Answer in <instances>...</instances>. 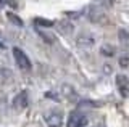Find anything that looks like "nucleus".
<instances>
[{
	"label": "nucleus",
	"mask_w": 129,
	"mask_h": 127,
	"mask_svg": "<svg viewBox=\"0 0 129 127\" xmlns=\"http://www.w3.org/2000/svg\"><path fill=\"white\" fill-rule=\"evenodd\" d=\"M13 56H15L16 65L19 66V69H21V71H26V73H29V71L32 69L31 59L27 58V55L24 53L21 48H18V47H13Z\"/></svg>",
	"instance_id": "nucleus-1"
},
{
	"label": "nucleus",
	"mask_w": 129,
	"mask_h": 127,
	"mask_svg": "<svg viewBox=\"0 0 129 127\" xmlns=\"http://www.w3.org/2000/svg\"><path fill=\"white\" fill-rule=\"evenodd\" d=\"M87 124V116L82 111H73L68 117L66 127H86Z\"/></svg>",
	"instance_id": "nucleus-2"
},
{
	"label": "nucleus",
	"mask_w": 129,
	"mask_h": 127,
	"mask_svg": "<svg viewBox=\"0 0 129 127\" xmlns=\"http://www.w3.org/2000/svg\"><path fill=\"white\" fill-rule=\"evenodd\" d=\"M89 19L92 23H97V24H108V18L107 15L103 13V10L97 8V7H92L89 10Z\"/></svg>",
	"instance_id": "nucleus-3"
},
{
	"label": "nucleus",
	"mask_w": 129,
	"mask_h": 127,
	"mask_svg": "<svg viewBox=\"0 0 129 127\" xmlns=\"http://www.w3.org/2000/svg\"><path fill=\"white\" fill-rule=\"evenodd\" d=\"M115 82H116V87H118L119 93L123 97H129V79L126 76H123V74H118Z\"/></svg>",
	"instance_id": "nucleus-4"
},
{
	"label": "nucleus",
	"mask_w": 129,
	"mask_h": 127,
	"mask_svg": "<svg viewBox=\"0 0 129 127\" xmlns=\"http://www.w3.org/2000/svg\"><path fill=\"white\" fill-rule=\"evenodd\" d=\"M27 105H29V100H27V92H19L16 97L13 98V108L15 109H26Z\"/></svg>",
	"instance_id": "nucleus-5"
},
{
	"label": "nucleus",
	"mask_w": 129,
	"mask_h": 127,
	"mask_svg": "<svg viewBox=\"0 0 129 127\" xmlns=\"http://www.w3.org/2000/svg\"><path fill=\"white\" fill-rule=\"evenodd\" d=\"M45 122L48 124V127H61L63 117L58 113H48V114H45Z\"/></svg>",
	"instance_id": "nucleus-6"
},
{
	"label": "nucleus",
	"mask_w": 129,
	"mask_h": 127,
	"mask_svg": "<svg viewBox=\"0 0 129 127\" xmlns=\"http://www.w3.org/2000/svg\"><path fill=\"white\" fill-rule=\"evenodd\" d=\"M94 39H92L90 37V35H86V34H82V35H79V37H78V45H81V47H86V48H87V47H92V45H94Z\"/></svg>",
	"instance_id": "nucleus-7"
},
{
	"label": "nucleus",
	"mask_w": 129,
	"mask_h": 127,
	"mask_svg": "<svg viewBox=\"0 0 129 127\" xmlns=\"http://www.w3.org/2000/svg\"><path fill=\"white\" fill-rule=\"evenodd\" d=\"M58 29H60V32L71 34L73 32V24H71L70 21H60L58 23Z\"/></svg>",
	"instance_id": "nucleus-8"
},
{
	"label": "nucleus",
	"mask_w": 129,
	"mask_h": 127,
	"mask_svg": "<svg viewBox=\"0 0 129 127\" xmlns=\"http://www.w3.org/2000/svg\"><path fill=\"white\" fill-rule=\"evenodd\" d=\"M7 18L10 19V21L13 23V24H16V26H23V24H24V23H23V19L19 18V16H16L15 13H11V11H8V13H7Z\"/></svg>",
	"instance_id": "nucleus-9"
},
{
	"label": "nucleus",
	"mask_w": 129,
	"mask_h": 127,
	"mask_svg": "<svg viewBox=\"0 0 129 127\" xmlns=\"http://www.w3.org/2000/svg\"><path fill=\"white\" fill-rule=\"evenodd\" d=\"M39 35H40V37H42L47 43H55V42H56V37H55V35H52V34H48V32L39 31Z\"/></svg>",
	"instance_id": "nucleus-10"
},
{
	"label": "nucleus",
	"mask_w": 129,
	"mask_h": 127,
	"mask_svg": "<svg viewBox=\"0 0 129 127\" xmlns=\"http://www.w3.org/2000/svg\"><path fill=\"white\" fill-rule=\"evenodd\" d=\"M34 23H36L37 26H45V27H52V26L55 24L53 21H50V19H45V18H36Z\"/></svg>",
	"instance_id": "nucleus-11"
},
{
	"label": "nucleus",
	"mask_w": 129,
	"mask_h": 127,
	"mask_svg": "<svg viewBox=\"0 0 129 127\" xmlns=\"http://www.w3.org/2000/svg\"><path fill=\"white\" fill-rule=\"evenodd\" d=\"M102 53L107 55V56H111V55L115 53V48H113L111 45H103V47H102Z\"/></svg>",
	"instance_id": "nucleus-12"
},
{
	"label": "nucleus",
	"mask_w": 129,
	"mask_h": 127,
	"mask_svg": "<svg viewBox=\"0 0 129 127\" xmlns=\"http://www.w3.org/2000/svg\"><path fill=\"white\" fill-rule=\"evenodd\" d=\"M118 63H119L121 68H129V56H126V55H124V56H121Z\"/></svg>",
	"instance_id": "nucleus-13"
},
{
	"label": "nucleus",
	"mask_w": 129,
	"mask_h": 127,
	"mask_svg": "<svg viewBox=\"0 0 129 127\" xmlns=\"http://www.w3.org/2000/svg\"><path fill=\"white\" fill-rule=\"evenodd\" d=\"M45 97H47V98H50V100H53V101H60V98L56 97L55 93H52V92H47V93H45Z\"/></svg>",
	"instance_id": "nucleus-14"
},
{
	"label": "nucleus",
	"mask_w": 129,
	"mask_h": 127,
	"mask_svg": "<svg viewBox=\"0 0 129 127\" xmlns=\"http://www.w3.org/2000/svg\"><path fill=\"white\" fill-rule=\"evenodd\" d=\"M102 2V5L105 7H113V0H100Z\"/></svg>",
	"instance_id": "nucleus-15"
},
{
	"label": "nucleus",
	"mask_w": 129,
	"mask_h": 127,
	"mask_svg": "<svg viewBox=\"0 0 129 127\" xmlns=\"http://www.w3.org/2000/svg\"><path fill=\"white\" fill-rule=\"evenodd\" d=\"M0 48H5V43H3L2 40H0Z\"/></svg>",
	"instance_id": "nucleus-16"
},
{
	"label": "nucleus",
	"mask_w": 129,
	"mask_h": 127,
	"mask_svg": "<svg viewBox=\"0 0 129 127\" xmlns=\"http://www.w3.org/2000/svg\"><path fill=\"white\" fill-rule=\"evenodd\" d=\"M2 5H3V0H0V8H2Z\"/></svg>",
	"instance_id": "nucleus-17"
}]
</instances>
